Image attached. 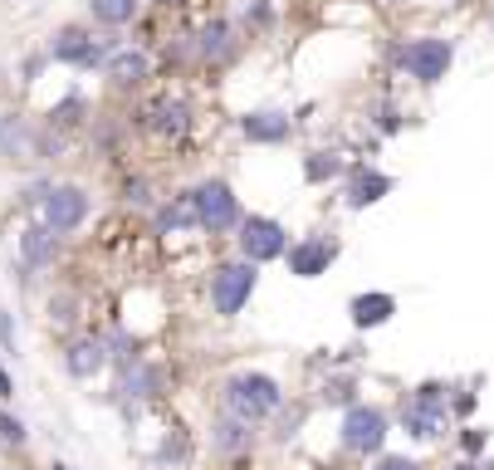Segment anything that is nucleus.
I'll list each match as a JSON object with an SVG mask.
<instances>
[{"instance_id": "1", "label": "nucleus", "mask_w": 494, "mask_h": 470, "mask_svg": "<svg viewBox=\"0 0 494 470\" xmlns=\"http://www.w3.org/2000/svg\"><path fill=\"white\" fill-rule=\"evenodd\" d=\"M221 402H225L231 417L260 427V421H270L274 412L285 407V387H279V377H270V373H235L231 382H225Z\"/></svg>"}, {"instance_id": "2", "label": "nucleus", "mask_w": 494, "mask_h": 470, "mask_svg": "<svg viewBox=\"0 0 494 470\" xmlns=\"http://www.w3.org/2000/svg\"><path fill=\"white\" fill-rule=\"evenodd\" d=\"M191 206H196V226L210 230V235H231V230H240L245 211H240V196L231 191V181L221 177H206L191 187Z\"/></svg>"}, {"instance_id": "3", "label": "nucleus", "mask_w": 494, "mask_h": 470, "mask_svg": "<svg viewBox=\"0 0 494 470\" xmlns=\"http://www.w3.org/2000/svg\"><path fill=\"white\" fill-rule=\"evenodd\" d=\"M255 289H260V265L240 260V255L210 270V309L221 313V319H235L255 299Z\"/></svg>"}, {"instance_id": "4", "label": "nucleus", "mask_w": 494, "mask_h": 470, "mask_svg": "<svg viewBox=\"0 0 494 470\" xmlns=\"http://www.w3.org/2000/svg\"><path fill=\"white\" fill-rule=\"evenodd\" d=\"M397 64L407 69V79H416V84H441L445 73H451L455 64V40H441V35H421V40L401 44L397 50Z\"/></svg>"}, {"instance_id": "5", "label": "nucleus", "mask_w": 494, "mask_h": 470, "mask_svg": "<svg viewBox=\"0 0 494 470\" xmlns=\"http://www.w3.org/2000/svg\"><path fill=\"white\" fill-rule=\"evenodd\" d=\"M113 50L118 44L103 40V35H94L88 25H59V30L49 35V59L74 64V69H103Z\"/></svg>"}, {"instance_id": "6", "label": "nucleus", "mask_w": 494, "mask_h": 470, "mask_svg": "<svg viewBox=\"0 0 494 470\" xmlns=\"http://www.w3.org/2000/svg\"><path fill=\"white\" fill-rule=\"evenodd\" d=\"M387 412L382 407H368V402H353V407L343 412V427H338V436H343V446L353 451V456H382V446H387Z\"/></svg>"}, {"instance_id": "7", "label": "nucleus", "mask_w": 494, "mask_h": 470, "mask_svg": "<svg viewBox=\"0 0 494 470\" xmlns=\"http://www.w3.org/2000/svg\"><path fill=\"white\" fill-rule=\"evenodd\" d=\"M88 211H94L88 191L74 187V181H59V187H49V191H44V201H40V226H49L54 235L64 241V235H74V230L88 220Z\"/></svg>"}, {"instance_id": "8", "label": "nucleus", "mask_w": 494, "mask_h": 470, "mask_svg": "<svg viewBox=\"0 0 494 470\" xmlns=\"http://www.w3.org/2000/svg\"><path fill=\"white\" fill-rule=\"evenodd\" d=\"M240 260H250V265H274V260H285L289 255V230H285V220H274V216H245L240 220Z\"/></svg>"}, {"instance_id": "9", "label": "nucleus", "mask_w": 494, "mask_h": 470, "mask_svg": "<svg viewBox=\"0 0 494 470\" xmlns=\"http://www.w3.org/2000/svg\"><path fill=\"white\" fill-rule=\"evenodd\" d=\"M333 260H338V241H328V235H304V241H294L285 255L294 280H318V274H328Z\"/></svg>"}, {"instance_id": "10", "label": "nucleus", "mask_w": 494, "mask_h": 470, "mask_svg": "<svg viewBox=\"0 0 494 470\" xmlns=\"http://www.w3.org/2000/svg\"><path fill=\"white\" fill-rule=\"evenodd\" d=\"M240 133H245V143H255V147H279L294 133V118L279 113V108H255V113L240 118Z\"/></svg>"}, {"instance_id": "11", "label": "nucleus", "mask_w": 494, "mask_h": 470, "mask_svg": "<svg viewBox=\"0 0 494 470\" xmlns=\"http://www.w3.org/2000/svg\"><path fill=\"white\" fill-rule=\"evenodd\" d=\"M108 367V343L103 338H74V343L64 348V373L74 377V382H94L98 373Z\"/></svg>"}, {"instance_id": "12", "label": "nucleus", "mask_w": 494, "mask_h": 470, "mask_svg": "<svg viewBox=\"0 0 494 470\" xmlns=\"http://www.w3.org/2000/svg\"><path fill=\"white\" fill-rule=\"evenodd\" d=\"M0 157L5 162H34L40 157V133L20 113H0Z\"/></svg>"}, {"instance_id": "13", "label": "nucleus", "mask_w": 494, "mask_h": 470, "mask_svg": "<svg viewBox=\"0 0 494 470\" xmlns=\"http://www.w3.org/2000/svg\"><path fill=\"white\" fill-rule=\"evenodd\" d=\"M391 313H397V294H387V289H368V294L347 299L353 328H382V324H391Z\"/></svg>"}, {"instance_id": "14", "label": "nucleus", "mask_w": 494, "mask_h": 470, "mask_svg": "<svg viewBox=\"0 0 494 470\" xmlns=\"http://www.w3.org/2000/svg\"><path fill=\"white\" fill-rule=\"evenodd\" d=\"M148 73H152V59L142 50H113L103 64V79L118 89H137V84H148Z\"/></svg>"}, {"instance_id": "15", "label": "nucleus", "mask_w": 494, "mask_h": 470, "mask_svg": "<svg viewBox=\"0 0 494 470\" xmlns=\"http://www.w3.org/2000/svg\"><path fill=\"white\" fill-rule=\"evenodd\" d=\"M255 446V427L240 417H231V412H221V417L210 421V451H221V456H245V451Z\"/></svg>"}, {"instance_id": "16", "label": "nucleus", "mask_w": 494, "mask_h": 470, "mask_svg": "<svg viewBox=\"0 0 494 470\" xmlns=\"http://www.w3.org/2000/svg\"><path fill=\"white\" fill-rule=\"evenodd\" d=\"M397 187V181L387 177V172H377V167H358L353 172V181H347V211H368V206H377L387 191Z\"/></svg>"}, {"instance_id": "17", "label": "nucleus", "mask_w": 494, "mask_h": 470, "mask_svg": "<svg viewBox=\"0 0 494 470\" xmlns=\"http://www.w3.org/2000/svg\"><path fill=\"white\" fill-rule=\"evenodd\" d=\"M59 245L64 241L54 235L49 226H40V220L20 230V255H25V265H30V270H49V265L59 260Z\"/></svg>"}, {"instance_id": "18", "label": "nucleus", "mask_w": 494, "mask_h": 470, "mask_svg": "<svg viewBox=\"0 0 494 470\" xmlns=\"http://www.w3.org/2000/svg\"><path fill=\"white\" fill-rule=\"evenodd\" d=\"M142 123H148L152 133H162V137H181L191 127V104H186V98H162V104L148 108Z\"/></svg>"}, {"instance_id": "19", "label": "nucleus", "mask_w": 494, "mask_h": 470, "mask_svg": "<svg viewBox=\"0 0 494 470\" xmlns=\"http://www.w3.org/2000/svg\"><path fill=\"white\" fill-rule=\"evenodd\" d=\"M137 11H142V0H88V15H94V25H103V30L133 25Z\"/></svg>"}, {"instance_id": "20", "label": "nucleus", "mask_w": 494, "mask_h": 470, "mask_svg": "<svg viewBox=\"0 0 494 470\" xmlns=\"http://www.w3.org/2000/svg\"><path fill=\"white\" fill-rule=\"evenodd\" d=\"M118 392H123L127 402H133V397H152V392H157V367L142 363V358H133V363L123 367V382H118Z\"/></svg>"}, {"instance_id": "21", "label": "nucleus", "mask_w": 494, "mask_h": 470, "mask_svg": "<svg viewBox=\"0 0 494 470\" xmlns=\"http://www.w3.org/2000/svg\"><path fill=\"white\" fill-rule=\"evenodd\" d=\"M347 172V162H343V152H333V147H318V152H308L304 157V181H314V187H323V181H333V177H343Z\"/></svg>"}, {"instance_id": "22", "label": "nucleus", "mask_w": 494, "mask_h": 470, "mask_svg": "<svg viewBox=\"0 0 494 470\" xmlns=\"http://www.w3.org/2000/svg\"><path fill=\"white\" fill-rule=\"evenodd\" d=\"M231 35H235L231 20H206L196 30V54L201 59H221V54L231 50Z\"/></svg>"}, {"instance_id": "23", "label": "nucleus", "mask_w": 494, "mask_h": 470, "mask_svg": "<svg viewBox=\"0 0 494 470\" xmlns=\"http://www.w3.org/2000/svg\"><path fill=\"white\" fill-rule=\"evenodd\" d=\"M157 226H162V230H186V226H196V206H191V191H186V196H177L171 206H162V211H157Z\"/></svg>"}, {"instance_id": "24", "label": "nucleus", "mask_w": 494, "mask_h": 470, "mask_svg": "<svg viewBox=\"0 0 494 470\" xmlns=\"http://www.w3.org/2000/svg\"><path fill=\"white\" fill-rule=\"evenodd\" d=\"M0 441H5V446H25V441H30V431H25V421L15 417V412H0Z\"/></svg>"}, {"instance_id": "25", "label": "nucleus", "mask_w": 494, "mask_h": 470, "mask_svg": "<svg viewBox=\"0 0 494 470\" xmlns=\"http://www.w3.org/2000/svg\"><path fill=\"white\" fill-rule=\"evenodd\" d=\"M353 392H358V382H353V377H333V382L323 387V397L333 402V407H353Z\"/></svg>"}, {"instance_id": "26", "label": "nucleus", "mask_w": 494, "mask_h": 470, "mask_svg": "<svg viewBox=\"0 0 494 470\" xmlns=\"http://www.w3.org/2000/svg\"><path fill=\"white\" fill-rule=\"evenodd\" d=\"M484 446H490V431H484V427H465V431H460V451H465V460L484 456Z\"/></svg>"}, {"instance_id": "27", "label": "nucleus", "mask_w": 494, "mask_h": 470, "mask_svg": "<svg viewBox=\"0 0 494 470\" xmlns=\"http://www.w3.org/2000/svg\"><path fill=\"white\" fill-rule=\"evenodd\" d=\"M123 201H127V206H152L148 177H127V181H123Z\"/></svg>"}, {"instance_id": "28", "label": "nucleus", "mask_w": 494, "mask_h": 470, "mask_svg": "<svg viewBox=\"0 0 494 470\" xmlns=\"http://www.w3.org/2000/svg\"><path fill=\"white\" fill-rule=\"evenodd\" d=\"M372 470H421V460H411V456H372Z\"/></svg>"}, {"instance_id": "29", "label": "nucleus", "mask_w": 494, "mask_h": 470, "mask_svg": "<svg viewBox=\"0 0 494 470\" xmlns=\"http://www.w3.org/2000/svg\"><path fill=\"white\" fill-rule=\"evenodd\" d=\"M245 20H250V25H270L274 5H270V0H255V5H245Z\"/></svg>"}, {"instance_id": "30", "label": "nucleus", "mask_w": 494, "mask_h": 470, "mask_svg": "<svg viewBox=\"0 0 494 470\" xmlns=\"http://www.w3.org/2000/svg\"><path fill=\"white\" fill-rule=\"evenodd\" d=\"M304 417H308V407H294L285 421H279V431H274V436H279V441H289V436H294V427H304Z\"/></svg>"}, {"instance_id": "31", "label": "nucleus", "mask_w": 494, "mask_h": 470, "mask_svg": "<svg viewBox=\"0 0 494 470\" xmlns=\"http://www.w3.org/2000/svg\"><path fill=\"white\" fill-rule=\"evenodd\" d=\"M74 319V299H49V324H69Z\"/></svg>"}, {"instance_id": "32", "label": "nucleus", "mask_w": 494, "mask_h": 470, "mask_svg": "<svg viewBox=\"0 0 494 470\" xmlns=\"http://www.w3.org/2000/svg\"><path fill=\"white\" fill-rule=\"evenodd\" d=\"M0 353H15V324L5 309H0Z\"/></svg>"}, {"instance_id": "33", "label": "nucleus", "mask_w": 494, "mask_h": 470, "mask_svg": "<svg viewBox=\"0 0 494 470\" xmlns=\"http://www.w3.org/2000/svg\"><path fill=\"white\" fill-rule=\"evenodd\" d=\"M451 412H455V417H470V412H475V392H455Z\"/></svg>"}, {"instance_id": "34", "label": "nucleus", "mask_w": 494, "mask_h": 470, "mask_svg": "<svg viewBox=\"0 0 494 470\" xmlns=\"http://www.w3.org/2000/svg\"><path fill=\"white\" fill-rule=\"evenodd\" d=\"M0 397H15V382H11V373L0 367Z\"/></svg>"}, {"instance_id": "35", "label": "nucleus", "mask_w": 494, "mask_h": 470, "mask_svg": "<svg viewBox=\"0 0 494 470\" xmlns=\"http://www.w3.org/2000/svg\"><path fill=\"white\" fill-rule=\"evenodd\" d=\"M451 470H480V460H455Z\"/></svg>"}, {"instance_id": "36", "label": "nucleus", "mask_w": 494, "mask_h": 470, "mask_svg": "<svg viewBox=\"0 0 494 470\" xmlns=\"http://www.w3.org/2000/svg\"><path fill=\"white\" fill-rule=\"evenodd\" d=\"M49 470H74V466H64V460H54V466Z\"/></svg>"}, {"instance_id": "37", "label": "nucleus", "mask_w": 494, "mask_h": 470, "mask_svg": "<svg viewBox=\"0 0 494 470\" xmlns=\"http://www.w3.org/2000/svg\"><path fill=\"white\" fill-rule=\"evenodd\" d=\"M480 470H494V460H480Z\"/></svg>"}, {"instance_id": "38", "label": "nucleus", "mask_w": 494, "mask_h": 470, "mask_svg": "<svg viewBox=\"0 0 494 470\" xmlns=\"http://www.w3.org/2000/svg\"><path fill=\"white\" fill-rule=\"evenodd\" d=\"M152 5H177V0H152Z\"/></svg>"}, {"instance_id": "39", "label": "nucleus", "mask_w": 494, "mask_h": 470, "mask_svg": "<svg viewBox=\"0 0 494 470\" xmlns=\"http://www.w3.org/2000/svg\"><path fill=\"white\" fill-rule=\"evenodd\" d=\"M377 5H387V0H377Z\"/></svg>"}]
</instances>
